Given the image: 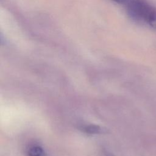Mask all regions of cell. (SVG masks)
<instances>
[{
	"label": "cell",
	"instance_id": "obj_1",
	"mask_svg": "<svg viewBox=\"0 0 156 156\" xmlns=\"http://www.w3.org/2000/svg\"><path fill=\"white\" fill-rule=\"evenodd\" d=\"M129 17L135 22L156 29V8L146 0H131L126 5Z\"/></svg>",
	"mask_w": 156,
	"mask_h": 156
},
{
	"label": "cell",
	"instance_id": "obj_2",
	"mask_svg": "<svg viewBox=\"0 0 156 156\" xmlns=\"http://www.w3.org/2000/svg\"><path fill=\"white\" fill-rule=\"evenodd\" d=\"M27 156H45V153L41 146L33 144L27 148Z\"/></svg>",
	"mask_w": 156,
	"mask_h": 156
},
{
	"label": "cell",
	"instance_id": "obj_3",
	"mask_svg": "<svg viewBox=\"0 0 156 156\" xmlns=\"http://www.w3.org/2000/svg\"><path fill=\"white\" fill-rule=\"evenodd\" d=\"M83 130L88 133H99L102 132V129L95 125H87L82 127Z\"/></svg>",
	"mask_w": 156,
	"mask_h": 156
},
{
	"label": "cell",
	"instance_id": "obj_4",
	"mask_svg": "<svg viewBox=\"0 0 156 156\" xmlns=\"http://www.w3.org/2000/svg\"><path fill=\"white\" fill-rule=\"evenodd\" d=\"M112 1L115 2L117 4H119L121 5H124L126 6L131 1V0H112Z\"/></svg>",
	"mask_w": 156,
	"mask_h": 156
}]
</instances>
